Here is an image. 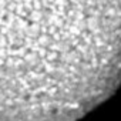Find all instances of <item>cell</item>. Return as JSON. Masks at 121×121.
<instances>
[{
  "label": "cell",
  "mask_w": 121,
  "mask_h": 121,
  "mask_svg": "<svg viewBox=\"0 0 121 121\" xmlns=\"http://www.w3.org/2000/svg\"><path fill=\"white\" fill-rule=\"evenodd\" d=\"M121 86V0H0V121H76Z\"/></svg>",
  "instance_id": "cell-1"
}]
</instances>
